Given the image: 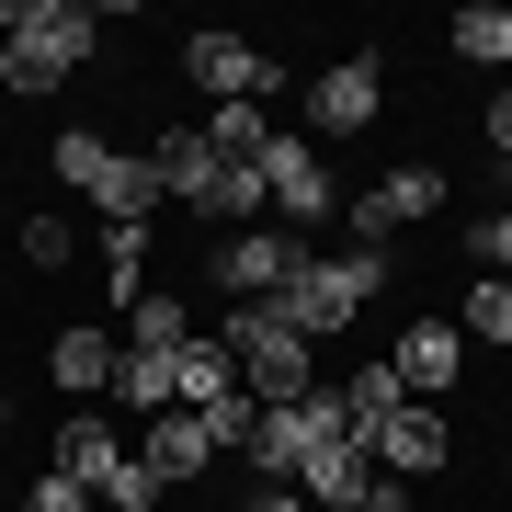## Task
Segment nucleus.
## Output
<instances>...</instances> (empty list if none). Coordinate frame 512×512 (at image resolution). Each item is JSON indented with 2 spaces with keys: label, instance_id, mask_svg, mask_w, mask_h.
I'll use <instances>...</instances> for the list:
<instances>
[{
  "label": "nucleus",
  "instance_id": "nucleus-1",
  "mask_svg": "<svg viewBox=\"0 0 512 512\" xmlns=\"http://www.w3.org/2000/svg\"><path fill=\"white\" fill-rule=\"evenodd\" d=\"M103 23L80 12V0H0V92H57L69 69H92Z\"/></svg>",
  "mask_w": 512,
  "mask_h": 512
},
{
  "label": "nucleus",
  "instance_id": "nucleus-2",
  "mask_svg": "<svg viewBox=\"0 0 512 512\" xmlns=\"http://www.w3.org/2000/svg\"><path fill=\"white\" fill-rule=\"evenodd\" d=\"M376 296H387V251H308L296 285L274 296V319L296 330V342H330V330H353Z\"/></svg>",
  "mask_w": 512,
  "mask_h": 512
},
{
  "label": "nucleus",
  "instance_id": "nucleus-3",
  "mask_svg": "<svg viewBox=\"0 0 512 512\" xmlns=\"http://www.w3.org/2000/svg\"><path fill=\"white\" fill-rule=\"evenodd\" d=\"M217 353L239 365V387H251L262 410H285V399L319 387V342H296L274 308H228V319H217Z\"/></svg>",
  "mask_w": 512,
  "mask_h": 512
},
{
  "label": "nucleus",
  "instance_id": "nucleus-4",
  "mask_svg": "<svg viewBox=\"0 0 512 512\" xmlns=\"http://www.w3.org/2000/svg\"><path fill=\"white\" fill-rule=\"evenodd\" d=\"M57 183H80V194H92V205H103V228H148V217H160V171L126 160V148L92 137V126H69V137H57Z\"/></svg>",
  "mask_w": 512,
  "mask_h": 512
},
{
  "label": "nucleus",
  "instance_id": "nucleus-5",
  "mask_svg": "<svg viewBox=\"0 0 512 512\" xmlns=\"http://www.w3.org/2000/svg\"><path fill=\"white\" fill-rule=\"evenodd\" d=\"M342 433H353V421H342V399H330V387H308V399H285V410H262V421H251V444H239V456H251V467H262V478H274V490H285V478L308 467L319 444H342Z\"/></svg>",
  "mask_w": 512,
  "mask_h": 512
},
{
  "label": "nucleus",
  "instance_id": "nucleus-6",
  "mask_svg": "<svg viewBox=\"0 0 512 512\" xmlns=\"http://www.w3.org/2000/svg\"><path fill=\"white\" fill-rule=\"evenodd\" d=\"M296 262H308V239H296V228H228L217 251H205V285H217V296H262V308H274V296L296 285Z\"/></svg>",
  "mask_w": 512,
  "mask_h": 512
},
{
  "label": "nucleus",
  "instance_id": "nucleus-7",
  "mask_svg": "<svg viewBox=\"0 0 512 512\" xmlns=\"http://www.w3.org/2000/svg\"><path fill=\"white\" fill-rule=\"evenodd\" d=\"M262 205H274V228H308V217H342V194H330V160H319V137H285L262 148Z\"/></svg>",
  "mask_w": 512,
  "mask_h": 512
},
{
  "label": "nucleus",
  "instance_id": "nucleus-8",
  "mask_svg": "<svg viewBox=\"0 0 512 512\" xmlns=\"http://www.w3.org/2000/svg\"><path fill=\"white\" fill-rule=\"evenodd\" d=\"M183 80L217 92V103H262L274 92V46H251V35H183Z\"/></svg>",
  "mask_w": 512,
  "mask_h": 512
},
{
  "label": "nucleus",
  "instance_id": "nucleus-9",
  "mask_svg": "<svg viewBox=\"0 0 512 512\" xmlns=\"http://www.w3.org/2000/svg\"><path fill=\"white\" fill-rule=\"evenodd\" d=\"M433 205H444V171H433V160H399L387 183H365V194H353V251L399 239L410 217H433Z\"/></svg>",
  "mask_w": 512,
  "mask_h": 512
},
{
  "label": "nucleus",
  "instance_id": "nucleus-10",
  "mask_svg": "<svg viewBox=\"0 0 512 512\" xmlns=\"http://www.w3.org/2000/svg\"><path fill=\"white\" fill-rule=\"evenodd\" d=\"M376 114H387V69H376V57H342V69L308 80V126L319 137H365Z\"/></svg>",
  "mask_w": 512,
  "mask_h": 512
},
{
  "label": "nucleus",
  "instance_id": "nucleus-11",
  "mask_svg": "<svg viewBox=\"0 0 512 512\" xmlns=\"http://www.w3.org/2000/svg\"><path fill=\"white\" fill-rule=\"evenodd\" d=\"M387 365H399V387L433 410V399H456V376H467V330H456V319H410Z\"/></svg>",
  "mask_w": 512,
  "mask_h": 512
},
{
  "label": "nucleus",
  "instance_id": "nucleus-12",
  "mask_svg": "<svg viewBox=\"0 0 512 512\" xmlns=\"http://www.w3.org/2000/svg\"><path fill=\"white\" fill-rule=\"evenodd\" d=\"M365 456H376L387 478H433L444 456H456V433H444V410H421V399H399V410H387L376 433H365Z\"/></svg>",
  "mask_w": 512,
  "mask_h": 512
},
{
  "label": "nucleus",
  "instance_id": "nucleus-13",
  "mask_svg": "<svg viewBox=\"0 0 512 512\" xmlns=\"http://www.w3.org/2000/svg\"><path fill=\"white\" fill-rule=\"evenodd\" d=\"M137 467L160 478V490H183V478L217 467V433H205L194 410H148V433H137Z\"/></svg>",
  "mask_w": 512,
  "mask_h": 512
},
{
  "label": "nucleus",
  "instance_id": "nucleus-14",
  "mask_svg": "<svg viewBox=\"0 0 512 512\" xmlns=\"http://www.w3.org/2000/svg\"><path fill=\"white\" fill-rule=\"evenodd\" d=\"M376 490V456H365V433H342V444H319L308 467H296V501H319V512H353Z\"/></svg>",
  "mask_w": 512,
  "mask_h": 512
},
{
  "label": "nucleus",
  "instance_id": "nucleus-15",
  "mask_svg": "<svg viewBox=\"0 0 512 512\" xmlns=\"http://www.w3.org/2000/svg\"><path fill=\"white\" fill-rule=\"evenodd\" d=\"M114 467H126V444H114V421L103 410H69V421H57V478H80V490H114Z\"/></svg>",
  "mask_w": 512,
  "mask_h": 512
},
{
  "label": "nucleus",
  "instance_id": "nucleus-16",
  "mask_svg": "<svg viewBox=\"0 0 512 512\" xmlns=\"http://www.w3.org/2000/svg\"><path fill=\"white\" fill-rule=\"evenodd\" d=\"M46 376L69 387V399H103V387H114V342H103V330H57V342H46Z\"/></svg>",
  "mask_w": 512,
  "mask_h": 512
},
{
  "label": "nucleus",
  "instance_id": "nucleus-17",
  "mask_svg": "<svg viewBox=\"0 0 512 512\" xmlns=\"http://www.w3.org/2000/svg\"><path fill=\"white\" fill-rule=\"evenodd\" d=\"M194 137L217 148L228 171H262V148H274V114H262V103H217V114H205Z\"/></svg>",
  "mask_w": 512,
  "mask_h": 512
},
{
  "label": "nucleus",
  "instance_id": "nucleus-18",
  "mask_svg": "<svg viewBox=\"0 0 512 512\" xmlns=\"http://www.w3.org/2000/svg\"><path fill=\"white\" fill-rule=\"evenodd\" d=\"M126 330H137L126 353H183V342H205V330H194V308H183V285H148L137 308H126Z\"/></svg>",
  "mask_w": 512,
  "mask_h": 512
},
{
  "label": "nucleus",
  "instance_id": "nucleus-19",
  "mask_svg": "<svg viewBox=\"0 0 512 512\" xmlns=\"http://www.w3.org/2000/svg\"><path fill=\"white\" fill-rule=\"evenodd\" d=\"M217 399H239V365L217 342H183V376H171V410H217Z\"/></svg>",
  "mask_w": 512,
  "mask_h": 512
},
{
  "label": "nucleus",
  "instance_id": "nucleus-20",
  "mask_svg": "<svg viewBox=\"0 0 512 512\" xmlns=\"http://www.w3.org/2000/svg\"><path fill=\"white\" fill-rule=\"evenodd\" d=\"M171 376H183V353H114V387H103V399H126V410H171Z\"/></svg>",
  "mask_w": 512,
  "mask_h": 512
},
{
  "label": "nucleus",
  "instance_id": "nucleus-21",
  "mask_svg": "<svg viewBox=\"0 0 512 512\" xmlns=\"http://www.w3.org/2000/svg\"><path fill=\"white\" fill-rule=\"evenodd\" d=\"M330 399H342V421H353V433H376V421H387V410L410 399V387H399V365H365L353 387H330Z\"/></svg>",
  "mask_w": 512,
  "mask_h": 512
},
{
  "label": "nucleus",
  "instance_id": "nucleus-22",
  "mask_svg": "<svg viewBox=\"0 0 512 512\" xmlns=\"http://www.w3.org/2000/svg\"><path fill=\"white\" fill-rule=\"evenodd\" d=\"M103 285H114V308L148 296V228H103Z\"/></svg>",
  "mask_w": 512,
  "mask_h": 512
},
{
  "label": "nucleus",
  "instance_id": "nucleus-23",
  "mask_svg": "<svg viewBox=\"0 0 512 512\" xmlns=\"http://www.w3.org/2000/svg\"><path fill=\"white\" fill-rule=\"evenodd\" d=\"M456 57H478V69L512 57V12H501V0H467V12H456Z\"/></svg>",
  "mask_w": 512,
  "mask_h": 512
},
{
  "label": "nucleus",
  "instance_id": "nucleus-24",
  "mask_svg": "<svg viewBox=\"0 0 512 512\" xmlns=\"http://www.w3.org/2000/svg\"><path fill=\"white\" fill-rule=\"evenodd\" d=\"M456 330H467V342H512V285H501V274H478V285H467V319H456Z\"/></svg>",
  "mask_w": 512,
  "mask_h": 512
},
{
  "label": "nucleus",
  "instance_id": "nucleus-25",
  "mask_svg": "<svg viewBox=\"0 0 512 512\" xmlns=\"http://www.w3.org/2000/svg\"><path fill=\"white\" fill-rule=\"evenodd\" d=\"M467 262L512 285V205H501V217H467Z\"/></svg>",
  "mask_w": 512,
  "mask_h": 512
},
{
  "label": "nucleus",
  "instance_id": "nucleus-26",
  "mask_svg": "<svg viewBox=\"0 0 512 512\" xmlns=\"http://www.w3.org/2000/svg\"><path fill=\"white\" fill-rule=\"evenodd\" d=\"M69 251H80V239H69V217H23V262H35V274H57Z\"/></svg>",
  "mask_w": 512,
  "mask_h": 512
},
{
  "label": "nucleus",
  "instance_id": "nucleus-27",
  "mask_svg": "<svg viewBox=\"0 0 512 512\" xmlns=\"http://www.w3.org/2000/svg\"><path fill=\"white\" fill-rule=\"evenodd\" d=\"M103 501H114V512H160V478H148V467L126 456V467H114V490H103Z\"/></svg>",
  "mask_w": 512,
  "mask_h": 512
},
{
  "label": "nucleus",
  "instance_id": "nucleus-28",
  "mask_svg": "<svg viewBox=\"0 0 512 512\" xmlns=\"http://www.w3.org/2000/svg\"><path fill=\"white\" fill-rule=\"evenodd\" d=\"M23 512H92V490H80V478H57V467H46L35 490H23Z\"/></svg>",
  "mask_w": 512,
  "mask_h": 512
},
{
  "label": "nucleus",
  "instance_id": "nucleus-29",
  "mask_svg": "<svg viewBox=\"0 0 512 512\" xmlns=\"http://www.w3.org/2000/svg\"><path fill=\"white\" fill-rule=\"evenodd\" d=\"M478 126H490V148L512 160V92H490V114H478Z\"/></svg>",
  "mask_w": 512,
  "mask_h": 512
},
{
  "label": "nucleus",
  "instance_id": "nucleus-30",
  "mask_svg": "<svg viewBox=\"0 0 512 512\" xmlns=\"http://www.w3.org/2000/svg\"><path fill=\"white\" fill-rule=\"evenodd\" d=\"M228 512H308L296 490H251V501H228Z\"/></svg>",
  "mask_w": 512,
  "mask_h": 512
},
{
  "label": "nucleus",
  "instance_id": "nucleus-31",
  "mask_svg": "<svg viewBox=\"0 0 512 512\" xmlns=\"http://www.w3.org/2000/svg\"><path fill=\"white\" fill-rule=\"evenodd\" d=\"M353 512H421L410 490H365V501H353Z\"/></svg>",
  "mask_w": 512,
  "mask_h": 512
},
{
  "label": "nucleus",
  "instance_id": "nucleus-32",
  "mask_svg": "<svg viewBox=\"0 0 512 512\" xmlns=\"http://www.w3.org/2000/svg\"><path fill=\"white\" fill-rule=\"evenodd\" d=\"M0 433H12V399H0Z\"/></svg>",
  "mask_w": 512,
  "mask_h": 512
}]
</instances>
